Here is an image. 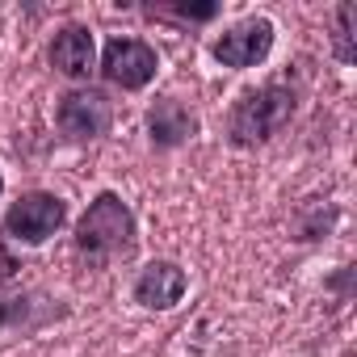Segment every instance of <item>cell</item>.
I'll return each instance as SVG.
<instances>
[{"mask_svg": "<svg viewBox=\"0 0 357 357\" xmlns=\"http://www.w3.org/2000/svg\"><path fill=\"white\" fill-rule=\"evenodd\" d=\"M135 240H139V227H135V215L130 206L118 198V194H97L89 202V211L80 215L76 223V252L89 261V265H105V261H118V257H130L135 252Z\"/></svg>", "mask_w": 357, "mask_h": 357, "instance_id": "7a4b0ae2", "label": "cell"}, {"mask_svg": "<svg viewBox=\"0 0 357 357\" xmlns=\"http://www.w3.org/2000/svg\"><path fill=\"white\" fill-rule=\"evenodd\" d=\"M0 194H5V172H0Z\"/></svg>", "mask_w": 357, "mask_h": 357, "instance_id": "4fadbf2b", "label": "cell"}, {"mask_svg": "<svg viewBox=\"0 0 357 357\" xmlns=\"http://www.w3.org/2000/svg\"><path fill=\"white\" fill-rule=\"evenodd\" d=\"M269 51H273V22H269V17H244V22H236L231 30H223V34L215 38V47H211V55H215L223 68H236V72L265 63Z\"/></svg>", "mask_w": 357, "mask_h": 357, "instance_id": "8992f818", "label": "cell"}, {"mask_svg": "<svg viewBox=\"0 0 357 357\" xmlns=\"http://www.w3.org/2000/svg\"><path fill=\"white\" fill-rule=\"evenodd\" d=\"M51 68L68 80H89L97 72V43L89 26H63L51 38Z\"/></svg>", "mask_w": 357, "mask_h": 357, "instance_id": "9c48e42d", "label": "cell"}, {"mask_svg": "<svg viewBox=\"0 0 357 357\" xmlns=\"http://www.w3.org/2000/svg\"><path fill=\"white\" fill-rule=\"evenodd\" d=\"M147 17H164V22H181V26H206L219 17V5L215 0H168V5H147L143 9Z\"/></svg>", "mask_w": 357, "mask_h": 357, "instance_id": "30bf717a", "label": "cell"}, {"mask_svg": "<svg viewBox=\"0 0 357 357\" xmlns=\"http://www.w3.org/2000/svg\"><path fill=\"white\" fill-rule=\"evenodd\" d=\"M68 223V202L59 194H47V190H30L22 194L9 215H5V236L17 240V244H47L59 227Z\"/></svg>", "mask_w": 357, "mask_h": 357, "instance_id": "3957f363", "label": "cell"}, {"mask_svg": "<svg viewBox=\"0 0 357 357\" xmlns=\"http://www.w3.org/2000/svg\"><path fill=\"white\" fill-rule=\"evenodd\" d=\"M55 126L72 143H93L114 126V101L101 89H72L55 105Z\"/></svg>", "mask_w": 357, "mask_h": 357, "instance_id": "277c9868", "label": "cell"}, {"mask_svg": "<svg viewBox=\"0 0 357 357\" xmlns=\"http://www.w3.org/2000/svg\"><path fill=\"white\" fill-rule=\"evenodd\" d=\"M298 101H303V84L290 76L244 89L227 114V143L244 147V151L269 143L273 135H282L290 126V118L298 114Z\"/></svg>", "mask_w": 357, "mask_h": 357, "instance_id": "6da1fadb", "label": "cell"}, {"mask_svg": "<svg viewBox=\"0 0 357 357\" xmlns=\"http://www.w3.org/2000/svg\"><path fill=\"white\" fill-rule=\"evenodd\" d=\"M160 72V55L155 47H147L143 38H109L105 55H101V76L122 89V93H139L155 80Z\"/></svg>", "mask_w": 357, "mask_h": 357, "instance_id": "5b68a950", "label": "cell"}, {"mask_svg": "<svg viewBox=\"0 0 357 357\" xmlns=\"http://www.w3.org/2000/svg\"><path fill=\"white\" fill-rule=\"evenodd\" d=\"M185 290H190V278H185V269L176 265V261H151L139 278H135V303L139 307H147V311H172L176 303L185 298Z\"/></svg>", "mask_w": 357, "mask_h": 357, "instance_id": "52a82bcc", "label": "cell"}, {"mask_svg": "<svg viewBox=\"0 0 357 357\" xmlns=\"http://www.w3.org/2000/svg\"><path fill=\"white\" fill-rule=\"evenodd\" d=\"M332 22H336V34H332V55H336L340 63H353V59H357V43H353V22H357V9L344 0V5H336Z\"/></svg>", "mask_w": 357, "mask_h": 357, "instance_id": "7c38bea8", "label": "cell"}, {"mask_svg": "<svg viewBox=\"0 0 357 357\" xmlns=\"http://www.w3.org/2000/svg\"><path fill=\"white\" fill-rule=\"evenodd\" d=\"M194 135H198V114L181 97H160L147 109V139H151V147L172 151V147H185Z\"/></svg>", "mask_w": 357, "mask_h": 357, "instance_id": "ba28073f", "label": "cell"}, {"mask_svg": "<svg viewBox=\"0 0 357 357\" xmlns=\"http://www.w3.org/2000/svg\"><path fill=\"white\" fill-rule=\"evenodd\" d=\"M336 215H340L336 206H328V211H324V206H303V211H298V219H294V236H298L303 244L324 240V236L336 227Z\"/></svg>", "mask_w": 357, "mask_h": 357, "instance_id": "8fae6325", "label": "cell"}]
</instances>
